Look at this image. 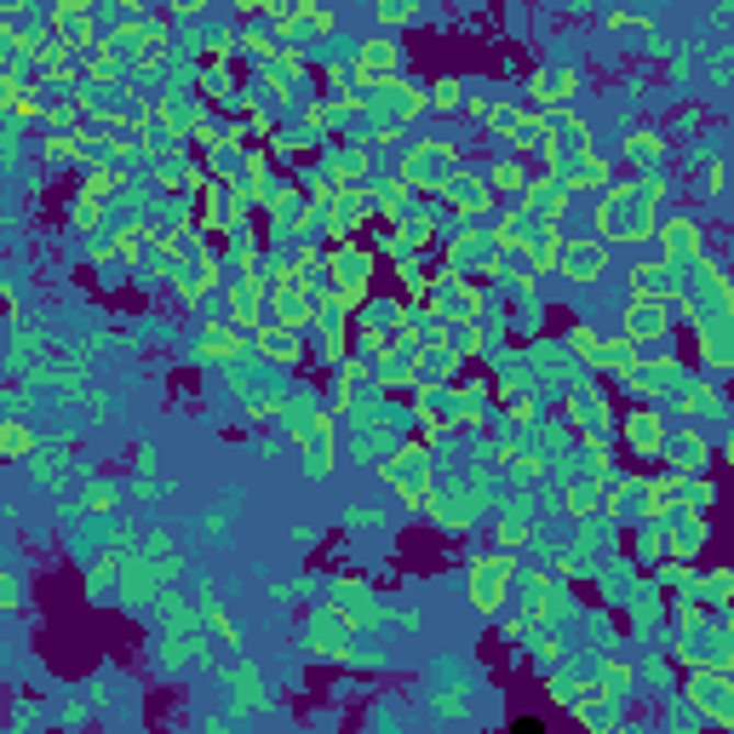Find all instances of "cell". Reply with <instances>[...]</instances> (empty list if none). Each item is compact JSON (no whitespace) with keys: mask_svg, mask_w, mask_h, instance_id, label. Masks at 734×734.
<instances>
[{"mask_svg":"<svg viewBox=\"0 0 734 734\" xmlns=\"http://www.w3.org/2000/svg\"><path fill=\"white\" fill-rule=\"evenodd\" d=\"M660 207H666V172H637L631 184H609L597 195V236L614 247H643L660 230Z\"/></svg>","mask_w":734,"mask_h":734,"instance_id":"1","label":"cell"},{"mask_svg":"<svg viewBox=\"0 0 734 734\" xmlns=\"http://www.w3.org/2000/svg\"><path fill=\"white\" fill-rule=\"evenodd\" d=\"M379 483H385L408 511L430 517V505L442 499V483H437V453H430V437L419 430V437H408L385 465H379Z\"/></svg>","mask_w":734,"mask_h":734,"instance_id":"2","label":"cell"},{"mask_svg":"<svg viewBox=\"0 0 734 734\" xmlns=\"http://www.w3.org/2000/svg\"><path fill=\"white\" fill-rule=\"evenodd\" d=\"M465 161H460V149H453L448 138H414L408 149H402V161H396V172L408 179L419 195H442L448 190V179L460 172Z\"/></svg>","mask_w":734,"mask_h":734,"instance_id":"3","label":"cell"},{"mask_svg":"<svg viewBox=\"0 0 734 734\" xmlns=\"http://www.w3.org/2000/svg\"><path fill=\"white\" fill-rule=\"evenodd\" d=\"M373 270H379L373 247H362V241H334V247H327V287L345 298V310H350V316H357L368 298H373V293H368Z\"/></svg>","mask_w":734,"mask_h":734,"instance_id":"4","label":"cell"},{"mask_svg":"<svg viewBox=\"0 0 734 734\" xmlns=\"http://www.w3.org/2000/svg\"><path fill=\"white\" fill-rule=\"evenodd\" d=\"M425 305L437 310V316H448V321H488L494 298H488V287L476 282V275H453L442 264V275L425 287Z\"/></svg>","mask_w":734,"mask_h":734,"instance_id":"5","label":"cell"},{"mask_svg":"<svg viewBox=\"0 0 734 734\" xmlns=\"http://www.w3.org/2000/svg\"><path fill=\"white\" fill-rule=\"evenodd\" d=\"M408 437H414V430H408V414H402L396 402H391L385 414L357 419V430H350V460L379 471V465H385V460H391V453H396L402 442H408Z\"/></svg>","mask_w":734,"mask_h":734,"instance_id":"6","label":"cell"},{"mask_svg":"<svg viewBox=\"0 0 734 734\" xmlns=\"http://www.w3.org/2000/svg\"><path fill=\"white\" fill-rule=\"evenodd\" d=\"M579 156H591V126L579 121L568 104L563 110H545V149H540V161H545V172H563L579 161Z\"/></svg>","mask_w":734,"mask_h":734,"instance_id":"7","label":"cell"},{"mask_svg":"<svg viewBox=\"0 0 734 734\" xmlns=\"http://www.w3.org/2000/svg\"><path fill=\"white\" fill-rule=\"evenodd\" d=\"M316 218H321V236H327V241H357L362 224L379 218L373 190H368V184H339L334 201H316Z\"/></svg>","mask_w":734,"mask_h":734,"instance_id":"8","label":"cell"},{"mask_svg":"<svg viewBox=\"0 0 734 734\" xmlns=\"http://www.w3.org/2000/svg\"><path fill=\"white\" fill-rule=\"evenodd\" d=\"M528 362H534V391L545 396V391H574V385H586V362H579L574 357V350H568V339H534V345H528Z\"/></svg>","mask_w":734,"mask_h":734,"instance_id":"9","label":"cell"},{"mask_svg":"<svg viewBox=\"0 0 734 734\" xmlns=\"http://www.w3.org/2000/svg\"><path fill=\"white\" fill-rule=\"evenodd\" d=\"M499 241L494 230H471V224H453L448 230V247H442V264L453 275H499Z\"/></svg>","mask_w":734,"mask_h":734,"instance_id":"10","label":"cell"},{"mask_svg":"<svg viewBox=\"0 0 734 734\" xmlns=\"http://www.w3.org/2000/svg\"><path fill=\"white\" fill-rule=\"evenodd\" d=\"M465 579H471V602H476V614H499V602H505V586L517 579V551H483V556H471L465 563Z\"/></svg>","mask_w":734,"mask_h":734,"instance_id":"11","label":"cell"},{"mask_svg":"<svg viewBox=\"0 0 734 734\" xmlns=\"http://www.w3.org/2000/svg\"><path fill=\"white\" fill-rule=\"evenodd\" d=\"M563 419L574 425V437H614L620 430L614 402H609V391H602L597 379H586V385H574L563 396Z\"/></svg>","mask_w":734,"mask_h":734,"instance_id":"12","label":"cell"},{"mask_svg":"<svg viewBox=\"0 0 734 734\" xmlns=\"http://www.w3.org/2000/svg\"><path fill=\"white\" fill-rule=\"evenodd\" d=\"M357 637H362V625L350 620L339 602H321V609L310 614V625H305V643H310V654H321V660H350Z\"/></svg>","mask_w":734,"mask_h":734,"instance_id":"13","label":"cell"},{"mask_svg":"<svg viewBox=\"0 0 734 734\" xmlns=\"http://www.w3.org/2000/svg\"><path fill=\"white\" fill-rule=\"evenodd\" d=\"M321 414H327V402H321V391H310V385H282V391H275V419H282V430H287V442H298V448H310V437H316V425H321Z\"/></svg>","mask_w":734,"mask_h":734,"instance_id":"14","label":"cell"},{"mask_svg":"<svg viewBox=\"0 0 734 734\" xmlns=\"http://www.w3.org/2000/svg\"><path fill=\"white\" fill-rule=\"evenodd\" d=\"M620 442L631 460H660L671 442V425H666V414H654V402H637L631 414H620Z\"/></svg>","mask_w":734,"mask_h":734,"instance_id":"15","label":"cell"},{"mask_svg":"<svg viewBox=\"0 0 734 734\" xmlns=\"http://www.w3.org/2000/svg\"><path fill=\"white\" fill-rule=\"evenodd\" d=\"M631 298L682 305V298H689V275H682L677 259H637V264H631Z\"/></svg>","mask_w":734,"mask_h":734,"instance_id":"16","label":"cell"},{"mask_svg":"<svg viewBox=\"0 0 734 734\" xmlns=\"http://www.w3.org/2000/svg\"><path fill=\"white\" fill-rule=\"evenodd\" d=\"M350 69H357V87L362 92L368 87H385V81H396V75H402V46L391 35H368V41L350 46Z\"/></svg>","mask_w":734,"mask_h":734,"instance_id":"17","label":"cell"},{"mask_svg":"<svg viewBox=\"0 0 734 734\" xmlns=\"http://www.w3.org/2000/svg\"><path fill=\"white\" fill-rule=\"evenodd\" d=\"M442 201H448V213L453 218H465V224H483L488 213H494V184H488V172H471V167H460L448 179V190H442Z\"/></svg>","mask_w":734,"mask_h":734,"instance_id":"18","label":"cell"},{"mask_svg":"<svg viewBox=\"0 0 734 734\" xmlns=\"http://www.w3.org/2000/svg\"><path fill=\"white\" fill-rule=\"evenodd\" d=\"M609 259H614V241H602V236H574L563 241V259H556V275H568V282H602L609 275Z\"/></svg>","mask_w":734,"mask_h":734,"instance_id":"19","label":"cell"},{"mask_svg":"<svg viewBox=\"0 0 734 734\" xmlns=\"http://www.w3.org/2000/svg\"><path fill=\"white\" fill-rule=\"evenodd\" d=\"M46 23H53V35L64 41V46H75V53H92V46L98 41H104V30H98V7H92V0H58V7H53V18H46Z\"/></svg>","mask_w":734,"mask_h":734,"instance_id":"20","label":"cell"},{"mask_svg":"<svg viewBox=\"0 0 734 734\" xmlns=\"http://www.w3.org/2000/svg\"><path fill=\"white\" fill-rule=\"evenodd\" d=\"M671 327H677V310L660 305V298H631L625 305V339H637L643 350H666Z\"/></svg>","mask_w":734,"mask_h":734,"instance_id":"21","label":"cell"},{"mask_svg":"<svg viewBox=\"0 0 734 734\" xmlns=\"http://www.w3.org/2000/svg\"><path fill=\"white\" fill-rule=\"evenodd\" d=\"M568 201H574V190L556 179V172H545V179H528V190L517 195V207L528 218H540V224H563L568 218Z\"/></svg>","mask_w":734,"mask_h":734,"instance_id":"22","label":"cell"},{"mask_svg":"<svg viewBox=\"0 0 734 734\" xmlns=\"http://www.w3.org/2000/svg\"><path fill=\"white\" fill-rule=\"evenodd\" d=\"M75 92H81V110H87L92 126H121L126 110H133V92H126V87H110V81H92V75H87Z\"/></svg>","mask_w":734,"mask_h":734,"instance_id":"23","label":"cell"},{"mask_svg":"<svg viewBox=\"0 0 734 734\" xmlns=\"http://www.w3.org/2000/svg\"><path fill=\"white\" fill-rule=\"evenodd\" d=\"M270 321L275 327H310L316 321V287L293 275L287 287H270Z\"/></svg>","mask_w":734,"mask_h":734,"instance_id":"24","label":"cell"},{"mask_svg":"<svg viewBox=\"0 0 734 734\" xmlns=\"http://www.w3.org/2000/svg\"><path fill=\"white\" fill-rule=\"evenodd\" d=\"M156 115L172 126V133L195 138V126L207 121V98H201L195 87H161V98H156Z\"/></svg>","mask_w":734,"mask_h":734,"instance_id":"25","label":"cell"},{"mask_svg":"<svg viewBox=\"0 0 734 734\" xmlns=\"http://www.w3.org/2000/svg\"><path fill=\"white\" fill-rule=\"evenodd\" d=\"M252 350H259L264 368H298L305 362V327H259L252 334Z\"/></svg>","mask_w":734,"mask_h":734,"instance_id":"26","label":"cell"},{"mask_svg":"<svg viewBox=\"0 0 734 734\" xmlns=\"http://www.w3.org/2000/svg\"><path fill=\"white\" fill-rule=\"evenodd\" d=\"M654 241H660V259H695V252H705V236H700V224L689 213H671L660 218V230H654Z\"/></svg>","mask_w":734,"mask_h":734,"instance_id":"27","label":"cell"},{"mask_svg":"<svg viewBox=\"0 0 734 734\" xmlns=\"http://www.w3.org/2000/svg\"><path fill=\"white\" fill-rule=\"evenodd\" d=\"M334 465H339V414L327 408L321 425H316V437H310V448H305V476L321 483V476H334Z\"/></svg>","mask_w":734,"mask_h":734,"instance_id":"28","label":"cell"},{"mask_svg":"<svg viewBox=\"0 0 734 734\" xmlns=\"http://www.w3.org/2000/svg\"><path fill=\"white\" fill-rule=\"evenodd\" d=\"M528 92H534L540 110H563L568 98L579 92V69H534V75H528Z\"/></svg>","mask_w":734,"mask_h":734,"instance_id":"29","label":"cell"},{"mask_svg":"<svg viewBox=\"0 0 734 734\" xmlns=\"http://www.w3.org/2000/svg\"><path fill=\"white\" fill-rule=\"evenodd\" d=\"M705 540H712V528H705V511H671V556H682V563H695V556L705 551Z\"/></svg>","mask_w":734,"mask_h":734,"instance_id":"30","label":"cell"},{"mask_svg":"<svg viewBox=\"0 0 734 734\" xmlns=\"http://www.w3.org/2000/svg\"><path fill=\"white\" fill-rule=\"evenodd\" d=\"M241 53H247V58H259V69H264V64H275V58L287 53V35L275 30L270 18H247V30H241Z\"/></svg>","mask_w":734,"mask_h":734,"instance_id":"31","label":"cell"},{"mask_svg":"<svg viewBox=\"0 0 734 734\" xmlns=\"http://www.w3.org/2000/svg\"><path fill=\"white\" fill-rule=\"evenodd\" d=\"M666 460H671V471L695 476V471H705V465H712V442H705L700 430H671V442H666Z\"/></svg>","mask_w":734,"mask_h":734,"instance_id":"32","label":"cell"},{"mask_svg":"<svg viewBox=\"0 0 734 734\" xmlns=\"http://www.w3.org/2000/svg\"><path fill=\"white\" fill-rule=\"evenodd\" d=\"M695 345H700V368H712V373H729V368H734V321L700 327Z\"/></svg>","mask_w":734,"mask_h":734,"instance_id":"33","label":"cell"},{"mask_svg":"<svg viewBox=\"0 0 734 734\" xmlns=\"http://www.w3.org/2000/svg\"><path fill=\"white\" fill-rule=\"evenodd\" d=\"M494 534L505 551H522V545H534V511H528V499H511L505 511L494 517Z\"/></svg>","mask_w":734,"mask_h":734,"instance_id":"34","label":"cell"},{"mask_svg":"<svg viewBox=\"0 0 734 734\" xmlns=\"http://www.w3.org/2000/svg\"><path fill=\"white\" fill-rule=\"evenodd\" d=\"M545 149V110H528V115H517V126L505 133V156H540Z\"/></svg>","mask_w":734,"mask_h":734,"instance_id":"35","label":"cell"},{"mask_svg":"<svg viewBox=\"0 0 734 734\" xmlns=\"http://www.w3.org/2000/svg\"><path fill=\"white\" fill-rule=\"evenodd\" d=\"M563 184H568L574 195H579V190H591V195H602V190H609V184H614V167H609V161H602V156H597V149H591V156H579V161H574V167L563 172Z\"/></svg>","mask_w":734,"mask_h":734,"instance_id":"36","label":"cell"},{"mask_svg":"<svg viewBox=\"0 0 734 734\" xmlns=\"http://www.w3.org/2000/svg\"><path fill=\"white\" fill-rule=\"evenodd\" d=\"M321 161L334 167L339 184H362V179H368V144H327Z\"/></svg>","mask_w":734,"mask_h":734,"instance_id":"37","label":"cell"},{"mask_svg":"<svg viewBox=\"0 0 734 734\" xmlns=\"http://www.w3.org/2000/svg\"><path fill=\"white\" fill-rule=\"evenodd\" d=\"M259 75H264L270 87H282V92H293V98H298V92H305V75H310V64H305V53H298V46H287V53L275 58V64H264Z\"/></svg>","mask_w":734,"mask_h":734,"instance_id":"38","label":"cell"},{"mask_svg":"<svg viewBox=\"0 0 734 734\" xmlns=\"http://www.w3.org/2000/svg\"><path fill=\"white\" fill-rule=\"evenodd\" d=\"M236 184H241L247 195H259L264 184H275V149H264V144H247V156H241V172H236Z\"/></svg>","mask_w":734,"mask_h":734,"instance_id":"39","label":"cell"},{"mask_svg":"<svg viewBox=\"0 0 734 734\" xmlns=\"http://www.w3.org/2000/svg\"><path fill=\"white\" fill-rule=\"evenodd\" d=\"M637 362H643V345H637V339H625V334H620V339H602V345H597V357H591V368L614 373V379L631 373Z\"/></svg>","mask_w":734,"mask_h":734,"instance_id":"40","label":"cell"},{"mask_svg":"<svg viewBox=\"0 0 734 734\" xmlns=\"http://www.w3.org/2000/svg\"><path fill=\"white\" fill-rule=\"evenodd\" d=\"M671 556V517H637V563Z\"/></svg>","mask_w":734,"mask_h":734,"instance_id":"41","label":"cell"},{"mask_svg":"<svg viewBox=\"0 0 734 734\" xmlns=\"http://www.w3.org/2000/svg\"><path fill=\"white\" fill-rule=\"evenodd\" d=\"M362 321V334H391V327H408V305H402V298H368V305L357 310Z\"/></svg>","mask_w":734,"mask_h":734,"instance_id":"42","label":"cell"},{"mask_svg":"<svg viewBox=\"0 0 734 734\" xmlns=\"http://www.w3.org/2000/svg\"><path fill=\"white\" fill-rule=\"evenodd\" d=\"M488 419H494V391L483 385V379H465V385H460V425L483 430Z\"/></svg>","mask_w":734,"mask_h":734,"instance_id":"43","label":"cell"},{"mask_svg":"<svg viewBox=\"0 0 734 734\" xmlns=\"http://www.w3.org/2000/svg\"><path fill=\"white\" fill-rule=\"evenodd\" d=\"M677 408H682V414H695V419H723V414H729V402H723V391H718V385L695 379V385L677 396Z\"/></svg>","mask_w":734,"mask_h":734,"instance_id":"44","label":"cell"},{"mask_svg":"<svg viewBox=\"0 0 734 734\" xmlns=\"http://www.w3.org/2000/svg\"><path fill=\"white\" fill-rule=\"evenodd\" d=\"M334 602H339V609L357 620V625H362V620H368V625H373V620H385V609L373 602V591L362 586V579H339V597H334Z\"/></svg>","mask_w":734,"mask_h":734,"instance_id":"45","label":"cell"},{"mask_svg":"<svg viewBox=\"0 0 734 734\" xmlns=\"http://www.w3.org/2000/svg\"><path fill=\"white\" fill-rule=\"evenodd\" d=\"M625 161L637 167V172H654V167L666 161V138H660V133H648V126H637V133L625 138Z\"/></svg>","mask_w":734,"mask_h":734,"instance_id":"46","label":"cell"},{"mask_svg":"<svg viewBox=\"0 0 734 734\" xmlns=\"http://www.w3.org/2000/svg\"><path fill=\"white\" fill-rule=\"evenodd\" d=\"M488 184H494V195H522L528 190V161L522 156H499L494 167H488Z\"/></svg>","mask_w":734,"mask_h":734,"instance_id":"47","label":"cell"},{"mask_svg":"<svg viewBox=\"0 0 734 734\" xmlns=\"http://www.w3.org/2000/svg\"><path fill=\"white\" fill-rule=\"evenodd\" d=\"M115 252H121V264H138L149 252V218H126L115 230Z\"/></svg>","mask_w":734,"mask_h":734,"instance_id":"48","label":"cell"},{"mask_svg":"<svg viewBox=\"0 0 734 734\" xmlns=\"http://www.w3.org/2000/svg\"><path fill=\"white\" fill-rule=\"evenodd\" d=\"M316 327H321V362L327 368L350 362V327H357V321H316Z\"/></svg>","mask_w":734,"mask_h":734,"instance_id":"49","label":"cell"},{"mask_svg":"<svg viewBox=\"0 0 734 734\" xmlns=\"http://www.w3.org/2000/svg\"><path fill=\"white\" fill-rule=\"evenodd\" d=\"M104 218H110V201H104V195H92V190L75 195V207H69V224H75V230H104Z\"/></svg>","mask_w":734,"mask_h":734,"instance_id":"50","label":"cell"},{"mask_svg":"<svg viewBox=\"0 0 734 734\" xmlns=\"http://www.w3.org/2000/svg\"><path fill=\"white\" fill-rule=\"evenodd\" d=\"M35 448H41V442H35V430L23 425L18 414H12L7 425H0V453H7V460H30Z\"/></svg>","mask_w":734,"mask_h":734,"instance_id":"51","label":"cell"},{"mask_svg":"<svg viewBox=\"0 0 734 734\" xmlns=\"http://www.w3.org/2000/svg\"><path fill=\"white\" fill-rule=\"evenodd\" d=\"M419 7L425 0H373V18H379V30H408V23L419 18Z\"/></svg>","mask_w":734,"mask_h":734,"instance_id":"52","label":"cell"},{"mask_svg":"<svg viewBox=\"0 0 734 734\" xmlns=\"http://www.w3.org/2000/svg\"><path fill=\"white\" fill-rule=\"evenodd\" d=\"M597 682H602V695H609V700H625L631 682H637V671H631L625 660H597Z\"/></svg>","mask_w":734,"mask_h":734,"instance_id":"53","label":"cell"},{"mask_svg":"<svg viewBox=\"0 0 734 734\" xmlns=\"http://www.w3.org/2000/svg\"><path fill=\"white\" fill-rule=\"evenodd\" d=\"M471 104V92L453 81V75H442V81H430V110H442V115H453V110H465Z\"/></svg>","mask_w":734,"mask_h":734,"instance_id":"54","label":"cell"},{"mask_svg":"<svg viewBox=\"0 0 734 734\" xmlns=\"http://www.w3.org/2000/svg\"><path fill=\"white\" fill-rule=\"evenodd\" d=\"M712 505H718V488L705 483V471L682 476V511H712Z\"/></svg>","mask_w":734,"mask_h":734,"instance_id":"55","label":"cell"},{"mask_svg":"<svg viewBox=\"0 0 734 734\" xmlns=\"http://www.w3.org/2000/svg\"><path fill=\"white\" fill-rule=\"evenodd\" d=\"M563 339H568V350H574V357H579V362H586V368H591V357H597V345H602V339H597V327H586V321H574V327H568V334H563Z\"/></svg>","mask_w":734,"mask_h":734,"instance_id":"56","label":"cell"},{"mask_svg":"<svg viewBox=\"0 0 734 734\" xmlns=\"http://www.w3.org/2000/svg\"><path fill=\"white\" fill-rule=\"evenodd\" d=\"M483 126H488V133H511V126H517V110L511 104H488V115H483Z\"/></svg>","mask_w":734,"mask_h":734,"instance_id":"57","label":"cell"},{"mask_svg":"<svg viewBox=\"0 0 734 734\" xmlns=\"http://www.w3.org/2000/svg\"><path fill=\"white\" fill-rule=\"evenodd\" d=\"M87 511H92V517H110V511H115V494H110V488H87Z\"/></svg>","mask_w":734,"mask_h":734,"instance_id":"58","label":"cell"},{"mask_svg":"<svg viewBox=\"0 0 734 734\" xmlns=\"http://www.w3.org/2000/svg\"><path fill=\"white\" fill-rule=\"evenodd\" d=\"M18 574H0V609H18Z\"/></svg>","mask_w":734,"mask_h":734,"instance_id":"59","label":"cell"},{"mask_svg":"<svg viewBox=\"0 0 734 734\" xmlns=\"http://www.w3.org/2000/svg\"><path fill=\"white\" fill-rule=\"evenodd\" d=\"M723 179H729V167H723V161L705 167V195H723Z\"/></svg>","mask_w":734,"mask_h":734,"instance_id":"60","label":"cell"},{"mask_svg":"<svg viewBox=\"0 0 734 734\" xmlns=\"http://www.w3.org/2000/svg\"><path fill=\"white\" fill-rule=\"evenodd\" d=\"M350 528H379V511L373 505H357V511H350Z\"/></svg>","mask_w":734,"mask_h":734,"instance_id":"61","label":"cell"},{"mask_svg":"<svg viewBox=\"0 0 734 734\" xmlns=\"http://www.w3.org/2000/svg\"><path fill=\"white\" fill-rule=\"evenodd\" d=\"M0 7H7V18H23V7H30V0H0Z\"/></svg>","mask_w":734,"mask_h":734,"instance_id":"62","label":"cell"},{"mask_svg":"<svg viewBox=\"0 0 734 734\" xmlns=\"http://www.w3.org/2000/svg\"><path fill=\"white\" fill-rule=\"evenodd\" d=\"M723 460L734 465V430H729V442H723Z\"/></svg>","mask_w":734,"mask_h":734,"instance_id":"63","label":"cell"}]
</instances>
